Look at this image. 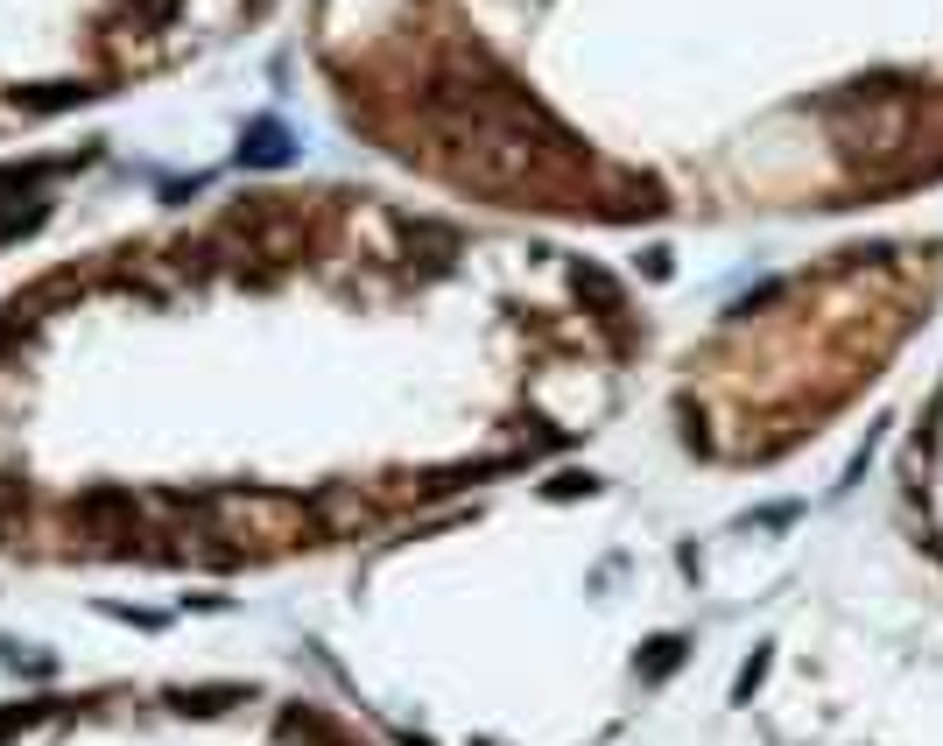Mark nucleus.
Listing matches in <instances>:
<instances>
[{
	"label": "nucleus",
	"instance_id": "2",
	"mask_svg": "<svg viewBox=\"0 0 943 746\" xmlns=\"http://www.w3.org/2000/svg\"><path fill=\"white\" fill-rule=\"evenodd\" d=\"M240 162H254V169L289 162V127L282 120H254V127H247V141H240Z\"/></svg>",
	"mask_w": 943,
	"mask_h": 746
},
{
	"label": "nucleus",
	"instance_id": "5",
	"mask_svg": "<svg viewBox=\"0 0 943 746\" xmlns=\"http://www.w3.org/2000/svg\"><path fill=\"white\" fill-rule=\"evenodd\" d=\"M35 718H56V704H22V712H0V739L22 733V725H35Z\"/></svg>",
	"mask_w": 943,
	"mask_h": 746
},
{
	"label": "nucleus",
	"instance_id": "4",
	"mask_svg": "<svg viewBox=\"0 0 943 746\" xmlns=\"http://www.w3.org/2000/svg\"><path fill=\"white\" fill-rule=\"evenodd\" d=\"M0 662H8L14 676H56V655H43V648H22V641H0Z\"/></svg>",
	"mask_w": 943,
	"mask_h": 746
},
{
	"label": "nucleus",
	"instance_id": "6",
	"mask_svg": "<svg viewBox=\"0 0 943 746\" xmlns=\"http://www.w3.org/2000/svg\"><path fill=\"white\" fill-rule=\"evenodd\" d=\"M134 8H142L148 22H169V14H177V0H134Z\"/></svg>",
	"mask_w": 943,
	"mask_h": 746
},
{
	"label": "nucleus",
	"instance_id": "3",
	"mask_svg": "<svg viewBox=\"0 0 943 746\" xmlns=\"http://www.w3.org/2000/svg\"><path fill=\"white\" fill-rule=\"evenodd\" d=\"M169 704H184V712H219V704H247L240 683H211V691H169Z\"/></svg>",
	"mask_w": 943,
	"mask_h": 746
},
{
	"label": "nucleus",
	"instance_id": "1",
	"mask_svg": "<svg viewBox=\"0 0 943 746\" xmlns=\"http://www.w3.org/2000/svg\"><path fill=\"white\" fill-rule=\"evenodd\" d=\"M85 99H99V85H92V78H50V85H22V92H14V113H71V106H85Z\"/></svg>",
	"mask_w": 943,
	"mask_h": 746
}]
</instances>
